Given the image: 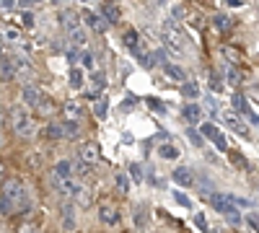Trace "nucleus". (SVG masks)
<instances>
[{"mask_svg":"<svg viewBox=\"0 0 259 233\" xmlns=\"http://www.w3.org/2000/svg\"><path fill=\"white\" fill-rule=\"evenodd\" d=\"M80 21H85V24H89L94 31H104V18H99L94 11H89V8H83V13H80Z\"/></svg>","mask_w":259,"mask_h":233,"instance_id":"2eb2a0df","label":"nucleus"},{"mask_svg":"<svg viewBox=\"0 0 259 233\" xmlns=\"http://www.w3.org/2000/svg\"><path fill=\"white\" fill-rule=\"evenodd\" d=\"M0 143H3V137H0Z\"/></svg>","mask_w":259,"mask_h":233,"instance_id":"4d7b16f0","label":"nucleus"},{"mask_svg":"<svg viewBox=\"0 0 259 233\" xmlns=\"http://www.w3.org/2000/svg\"><path fill=\"white\" fill-rule=\"evenodd\" d=\"M99 218H101V223H106V225H117V223H119V210H117L114 205H109V202H104V205L99 207Z\"/></svg>","mask_w":259,"mask_h":233,"instance_id":"f8f14e48","label":"nucleus"},{"mask_svg":"<svg viewBox=\"0 0 259 233\" xmlns=\"http://www.w3.org/2000/svg\"><path fill=\"white\" fill-rule=\"evenodd\" d=\"M187 137L192 140V145H197V148H202V137H200V132H194V130H189V132H187Z\"/></svg>","mask_w":259,"mask_h":233,"instance_id":"79ce46f5","label":"nucleus"},{"mask_svg":"<svg viewBox=\"0 0 259 233\" xmlns=\"http://www.w3.org/2000/svg\"><path fill=\"white\" fill-rule=\"evenodd\" d=\"M246 223H249V225L259 233V213H249V215H246Z\"/></svg>","mask_w":259,"mask_h":233,"instance_id":"a19ab883","label":"nucleus"},{"mask_svg":"<svg viewBox=\"0 0 259 233\" xmlns=\"http://www.w3.org/2000/svg\"><path fill=\"white\" fill-rule=\"evenodd\" d=\"M106 112H109V101H106V96H99V99L94 101V114H96L99 119H104Z\"/></svg>","mask_w":259,"mask_h":233,"instance_id":"b1692460","label":"nucleus"},{"mask_svg":"<svg viewBox=\"0 0 259 233\" xmlns=\"http://www.w3.org/2000/svg\"><path fill=\"white\" fill-rule=\"evenodd\" d=\"M60 112H62V117L68 119V122H78L83 117V104L75 101V99H68V101H62Z\"/></svg>","mask_w":259,"mask_h":233,"instance_id":"1a4fd4ad","label":"nucleus"},{"mask_svg":"<svg viewBox=\"0 0 259 233\" xmlns=\"http://www.w3.org/2000/svg\"><path fill=\"white\" fill-rule=\"evenodd\" d=\"M78 135H80V124L65 119V122H62V137H65V140H73V137H78Z\"/></svg>","mask_w":259,"mask_h":233,"instance_id":"a211bd4d","label":"nucleus"},{"mask_svg":"<svg viewBox=\"0 0 259 233\" xmlns=\"http://www.w3.org/2000/svg\"><path fill=\"white\" fill-rule=\"evenodd\" d=\"M8 119H11V127L18 137H34L36 135V124H34V119L26 109L16 107L13 112H8Z\"/></svg>","mask_w":259,"mask_h":233,"instance_id":"f257e3e1","label":"nucleus"},{"mask_svg":"<svg viewBox=\"0 0 259 233\" xmlns=\"http://www.w3.org/2000/svg\"><path fill=\"white\" fill-rule=\"evenodd\" d=\"M24 24H26V26H31V24H34V18H31L29 13H24Z\"/></svg>","mask_w":259,"mask_h":233,"instance_id":"603ef678","label":"nucleus"},{"mask_svg":"<svg viewBox=\"0 0 259 233\" xmlns=\"http://www.w3.org/2000/svg\"><path fill=\"white\" fill-rule=\"evenodd\" d=\"M223 55L231 57V62H239V52H236V50H223Z\"/></svg>","mask_w":259,"mask_h":233,"instance_id":"09e8293b","label":"nucleus"},{"mask_svg":"<svg viewBox=\"0 0 259 233\" xmlns=\"http://www.w3.org/2000/svg\"><path fill=\"white\" fill-rule=\"evenodd\" d=\"M135 223H138V228H143V225L148 223V220L143 218V207H138V213H135Z\"/></svg>","mask_w":259,"mask_h":233,"instance_id":"49530a36","label":"nucleus"},{"mask_svg":"<svg viewBox=\"0 0 259 233\" xmlns=\"http://www.w3.org/2000/svg\"><path fill=\"white\" fill-rule=\"evenodd\" d=\"M52 181V187H55V192L62 197V200H70L73 195H75V189H78V184L68 176V179H57V176H52L50 179Z\"/></svg>","mask_w":259,"mask_h":233,"instance_id":"6e6552de","label":"nucleus"},{"mask_svg":"<svg viewBox=\"0 0 259 233\" xmlns=\"http://www.w3.org/2000/svg\"><path fill=\"white\" fill-rule=\"evenodd\" d=\"M0 195H3L11 205H21L26 207V189L21 184V179H6L0 184Z\"/></svg>","mask_w":259,"mask_h":233,"instance_id":"f03ea898","label":"nucleus"},{"mask_svg":"<svg viewBox=\"0 0 259 233\" xmlns=\"http://www.w3.org/2000/svg\"><path fill=\"white\" fill-rule=\"evenodd\" d=\"M31 3H41V0H31Z\"/></svg>","mask_w":259,"mask_h":233,"instance_id":"6e6d98bb","label":"nucleus"},{"mask_svg":"<svg viewBox=\"0 0 259 233\" xmlns=\"http://www.w3.org/2000/svg\"><path fill=\"white\" fill-rule=\"evenodd\" d=\"M158 156H161L163 161H177V158H179V151H177L174 145H168V143H166V145L158 148Z\"/></svg>","mask_w":259,"mask_h":233,"instance_id":"a878e982","label":"nucleus"},{"mask_svg":"<svg viewBox=\"0 0 259 233\" xmlns=\"http://www.w3.org/2000/svg\"><path fill=\"white\" fill-rule=\"evenodd\" d=\"M80 60H83V68L94 70V55H91V52H83V55H80Z\"/></svg>","mask_w":259,"mask_h":233,"instance_id":"ea45409f","label":"nucleus"},{"mask_svg":"<svg viewBox=\"0 0 259 233\" xmlns=\"http://www.w3.org/2000/svg\"><path fill=\"white\" fill-rule=\"evenodd\" d=\"M130 174H133V179H135V181H143V171H140V166H138V163L130 166Z\"/></svg>","mask_w":259,"mask_h":233,"instance_id":"37998d69","label":"nucleus"},{"mask_svg":"<svg viewBox=\"0 0 259 233\" xmlns=\"http://www.w3.org/2000/svg\"><path fill=\"white\" fill-rule=\"evenodd\" d=\"M223 73H226V80L231 83V86H236V83L241 80V75H239V70L236 68H231V65H223Z\"/></svg>","mask_w":259,"mask_h":233,"instance_id":"c756f323","label":"nucleus"},{"mask_svg":"<svg viewBox=\"0 0 259 233\" xmlns=\"http://www.w3.org/2000/svg\"><path fill=\"white\" fill-rule=\"evenodd\" d=\"M47 137L50 140H62V124H50L47 127Z\"/></svg>","mask_w":259,"mask_h":233,"instance_id":"2f4dec72","label":"nucleus"},{"mask_svg":"<svg viewBox=\"0 0 259 233\" xmlns=\"http://www.w3.org/2000/svg\"><path fill=\"white\" fill-rule=\"evenodd\" d=\"M83 83H85V75H83V70H80V68H73V70H70V88L80 91V88H83Z\"/></svg>","mask_w":259,"mask_h":233,"instance_id":"393cba45","label":"nucleus"},{"mask_svg":"<svg viewBox=\"0 0 259 233\" xmlns=\"http://www.w3.org/2000/svg\"><path fill=\"white\" fill-rule=\"evenodd\" d=\"M70 174H73V166L68 161H57L52 168V176H57V179H68Z\"/></svg>","mask_w":259,"mask_h":233,"instance_id":"6ab92c4d","label":"nucleus"},{"mask_svg":"<svg viewBox=\"0 0 259 233\" xmlns=\"http://www.w3.org/2000/svg\"><path fill=\"white\" fill-rule=\"evenodd\" d=\"M73 171H75L78 176H89V174H91V163H83V161H78V163L73 166Z\"/></svg>","mask_w":259,"mask_h":233,"instance_id":"72a5a7b5","label":"nucleus"},{"mask_svg":"<svg viewBox=\"0 0 259 233\" xmlns=\"http://www.w3.org/2000/svg\"><path fill=\"white\" fill-rule=\"evenodd\" d=\"M117 189H119V192H127V189H130V176L119 174L117 176Z\"/></svg>","mask_w":259,"mask_h":233,"instance_id":"4c0bfd02","label":"nucleus"},{"mask_svg":"<svg viewBox=\"0 0 259 233\" xmlns=\"http://www.w3.org/2000/svg\"><path fill=\"white\" fill-rule=\"evenodd\" d=\"M78 158H80L83 163L96 166V163L101 161V148H99V143H83L80 151H78Z\"/></svg>","mask_w":259,"mask_h":233,"instance_id":"0eeeda50","label":"nucleus"},{"mask_svg":"<svg viewBox=\"0 0 259 233\" xmlns=\"http://www.w3.org/2000/svg\"><path fill=\"white\" fill-rule=\"evenodd\" d=\"M194 223H197V228H202L205 233L210 230V225H207V220H205V215H194Z\"/></svg>","mask_w":259,"mask_h":233,"instance_id":"c03bdc74","label":"nucleus"},{"mask_svg":"<svg viewBox=\"0 0 259 233\" xmlns=\"http://www.w3.org/2000/svg\"><path fill=\"white\" fill-rule=\"evenodd\" d=\"M122 41H124V47H130L133 52H138V34H135V31H124V34H122Z\"/></svg>","mask_w":259,"mask_h":233,"instance_id":"c85d7f7f","label":"nucleus"},{"mask_svg":"<svg viewBox=\"0 0 259 233\" xmlns=\"http://www.w3.org/2000/svg\"><path fill=\"white\" fill-rule=\"evenodd\" d=\"M182 16H184V8L177 6V8H174V18H182Z\"/></svg>","mask_w":259,"mask_h":233,"instance_id":"3c124183","label":"nucleus"},{"mask_svg":"<svg viewBox=\"0 0 259 233\" xmlns=\"http://www.w3.org/2000/svg\"><path fill=\"white\" fill-rule=\"evenodd\" d=\"M0 8H6V11H11V8H13V0H0Z\"/></svg>","mask_w":259,"mask_h":233,"instance_id":"8fccbe9b","label":"nucleus"},{"mask_svg":"<svg viewBox=\"0 0 259 233\" xmlns=\"http://www.w3.org/2000/svg\"><path fill=\"white\" fill-rule=\"evenodd\" d=\"M171 179H174L179 187H192L194 184V174H192V168H184V166H179L174 174H171Z\"/></svg>","mask_w":259,"mask_h":233,"instance_id":"4468645a","label":"nucleus"},{"mask_svg":"<svg viewBox=\"0 0 259 233\" xmlns=\"http://www.w3.org/2000/svg\"><path fill=\"white\" fill-rule=\"evenodd\" d=\"M182 96L187 99H197L200 96V86L194 80H184V86H182Z\"/></svg>","mask_w":259,"mask_h":233,"instance_id":"bb28decb","label":"nucleus"},{"mask_svg":"<svg viewBox=\"0 0 259 233\" xmlns=\"http://www.w3.org/2000/svg\"><path fill=\"white\" fill-rule=\"evenodd\" d=\"M70 41H73L75 47H85V44H89V31H85L83 26L75 29V31H70Z\"/></svg>","mask_w":259,"mask_h":233,"instance_id":"4be33fe9","label":"nucleus"},{"mask_svg":"<svg viewBox=\"0 0 259 233\" xmlns=\"http://www.w3.org/2000/svg\"><path fill=\"white\" fill-rule=\"evenodd\" d=\"M73 200H75V205H80V207H89V205H91V189L78 187L75 195H73Z\"/></svg>","mask_w":259,"mask_h":233,"instance_id":"aec40b11","label":"nucleus"},{"mask_svg":"<svg viewBox=\"0 0 259 233\" xmlns=\"http://www.w3.org/2000/svg\"><path fill=\"white\" fill-rule=\"evenodd\" d=\"M18 233H39V225H36V223H29V220H26L24 225L18 228Z\"/></svg>","mask_w":259,"mask_h":233,"instance_id":"58836bf2","label":"nucleus"},{"mask_svg":"<svg viewBox=\"0 0 259 233\" xmlns=\"http://www.w3.org/2000/svg\"><path fill=\"white\" fill-rule=\"evenodd\" d=\"M174 200H177V202H179L182 207H187V210L192 207V200H189V197H187L184 192H174Z\"/></svg>","mask_w":259,"mask_h":233,"instance_id":"e433bc0d","label":"nucleus"},{"mask_svg":"<svg viewBox=\"0 0 259 233\" xmlns=\"http://www.w3.org/2000/svg\"><path fill=\"white\" fill-rule=\"evenodd\" d=\"M11 210H13V205H11L3 195H0V213H11Z\"/></svg>","mask_w":259,"mask_h":233,"instance_id":"a18cd8bd","label":"nucleus"},{"mask_svg":"<svg viewBox=\"0 0 259 233\" xmlns=\"http://www.w3.org/2000/svg\"><path fill=\"white\" fill-rule=\"evenodd\" d=\"M231 99H233V107L239 109V112H244V114H249V112H251V109H249V101L244 99V94H233Z\"/></svg>","mask_w":259,"mask_h":233,"instance_id":"cd10ccee","label":"nucleus"},{"mask_svg":"<svg viewBox=\"0 0 259 233\" xmlns=\"http://www.w3.org/2000/svg\"><path fill=\"white\" fill-rule=\"evenodd\" d=\"M163 73H166L171 80H187V73H184L179 65H171V62H166V65H163Z\"/></svg>","mask_w":259,"mask_h":233,"instance_id":"412c9836","label":"nucleus"},{"mask_svg":"<svg viewBox=\"0 0 259 233\" xmlns=\"http://www.w3.org/2000/svg\"><path fill=\"white\" fill-rule=\"evenodd\" d=\"M163 41H166L168 50L184 52V34L174 26V21H166V24H163Z\"/></svg>","mask_w":259,"mask_h":233,"instance_id":"20e7f679","label":"nucleus"},{"mask_svg":"<svg viewBox=\"0 0 259 233\" xmlns=\"http://www.w3.org/2000/svg\"><path fill=\"white\" fill-rule=\"evenodd\" d=\"M215 26H218L221 31H228L233 26V21H231V16H215Z\"/></svg>","mask_w":259,"mask_h":233,"instance_id":"7c9ffc66","label":"nucleus"},{"mask_svg":"<svg viewBox=\"0 0 259 233\" xmlns=\"http://www.w3.org/2000/svg\"><path fill=\"white\" fill-rule=\"evenodd\" d=\"M60 24L65 26V31H75V29H80L83 26V21H80V13H75V11H62L60 13Z\"/></svg>","mask_w":259,"mask_h":233,"instance_id":"9d476101","label":"nucleus"},{"mask_svg":"<svg viewBox=\"0 0 259 233\" xmlns=\"http://www.w3.org/2000/svg\"><path fill=\"white\" fill-rule=\"evenodd\" d=\"M8 122V112H6V107L0 104V130H3V124Z\"/></svg>","mask_w":259,"mask_h":233,"instance_id":"de8ad7c7","label":"nucleus"},{"mask_svg":"<svg viewBox=\"0 0 259 233\" xmlns=\"http://www.w3.org/2000/svg\"><path fill=\"white\" fill-rule=\"evenodd\" d=\"M200 117H202V109L197 107V104H187V107H184V119H187L189 124H197Z\"/></svg>","mask_w":259,"mask_h":233,"instance_id":"f3484780","label":"nucleus"},{"mask_svg":"<svg viewBox=\"0 0 259 233\" xmlns=\"http://www.w3.org/2000/svg\"><path fill=\"white\" fill-rule=\"evenodd\" d=\"M91 83H94V88L99 91V88H104V86H106V78H104L101 73H91Z\"/></svg>","mask_w":259,"mask_h":233,"instance_id":"c9c22d12","label":"nucleus"},{"mask_svg":"<svg viewBox=\"0 0 259 233\" xmlns=\"http://www.w3.org/2000/svg\"><path fill=\"white\" fill-rule=\"evenodd\" d=\"M0 176H3V163H0Z\"/></svg>","mask_w":259,"mask_h":233,"instance_id":"864d4df0","label":"nucleus"},{"mask_svg":"<svg viewBox=\"0 0 259 233\" xmlns=\"http://www.w3.org/2000/svg\"><path fill=\"white\" fill-rule=\"evenodd\" d=\"M210 205L218 210V213H223V215L228 218V223H233V225H239V223H241V215H239V210H236V205L231 202V197L212 192V195H210Z\"/></svg>","mask_w":259,"mask_h":233,"instance_id":"7ed1b4c3","label":"nucleus"},{"mask_svg":"<svg viewBox=\"0 0 259 233\" xmlns=\"http://www.w3.org/2000/svg\"><path fill=\"white\" fill-rule=\"evenodd\" d=\"M39 112H41V114H47V117H50V114H55V112H57V107H55V104H52V101H50V96H47V99H45V101H41V107H39Z\"/></svg>","mask_w":259,"mask_h":233,"instance_id":"f704fd0d","label":"nucleus"},{"mask_svg":"<svg viewBox=\"0 0 259 233\" xmlns=\"http://www.w3.org/2000/svg\"><path fill=\"white\" fill-rule=\"evenodd\" d=\"M200 135H205L210 143H215V148H218V151H228V143H226L223 132H221L212 122H205V124L200 127Z\"/></svg>","mask_w":259,"mask_h":233,"instance_id":"39448f33","label":"nucleus"},{"mask_svg":"<svg viewBox=\"0 0 259 233\" xmlns=\"http://www.w3.org/2000/svg\"><path fill=\"white\" fill-rule=\"evenodd\" d=\"M21 99H24L26 107L39 109V107H41V101L47 99V94H45V91H39L36 86H24V88H21Z\"/></svg>","mask_w":259,"mask_h":233,"instance_id":"423d86ee","label":"nucleus"},{"mask_svg":"<svg viewBox=\"0 0 259 233\" xmlns=\"http://www.w3.org/2000/svg\"><path fill=\"white\" fill-rule=\"evenodd\" d=\"M60 223H62V230H68V233H73L75 230V210L70 207V205H62V210H60Z\"/></svg>","mask_w":259,"mask_h":233,"instance_id":"ddd939ff","label":"nucleus"},{"mask_svg":"<svg viewBox=\"0 0 259 233\" xmlns=\"http://www.w3.org/2000/svg\"><path fill=\"white\" fill-rule=\"evenodd\" d=\"M0 55H3V41H0Z\"/></svg>","mask_w":259,"mask_h":233,"instance_id":"5fc2aeb1","label":"nucleus"},{"mask_svg":"<svg viewBox=\"0 0 259 233\" xmlns=\"http://www.w3.org/2000/svg\"><path fill=\"white\" fill-rule=\"evenodd\" d=\"M119 13H122V11H119L117 3H106V6H104V18L109 21V24H117V21H119Z\"/></svg>","mask_w":259,"mask_h":233,"instance_id":"5701e85b","label":"nucleus"},{"mask_svg":"<svg viewBox=\"0 0 259 233\" xmlns=\"http://www.w3.org/2000/svg\"><path fill=\"white\" fill-rule=\"evenodd\" d=\"M3 36H6L8 41H13V44H16V41H21V31L13 29V26H6V29H3Z\"/></svg>","mask_w":259,"mask_h":233,"instance_id":"473e14b6","label":"nucleus"},{"mask_svg":"<svg viewBox=\"0 0 259 233\" xmlns=\"http://www.w3.org/2000/svg\"><path fill=\"white\" fill-rule=\"evenodd\" d=\"M223 122L228 124V130L239 132V135H249V127L244 124V119L236 114V112H226V114H223Z\"/></svg>","mask_w":259,"mask_h":233,"instance_id":"9b49d317","label":"nucleus"},{"mask_svg":"<svg viewBox=\"0 0 259 233\" xmlns=\"http://www.w3.org/2000/svg\"><path fill=\"white\" fill-rule=\"evenodd\" d=\"M0 75H3V80H11V78H16V62H13V57L8 60H0Z\"/></svg>","mask_w":259,"mask_h":233,"instance_id":"dca6fc26","label":"nucleus"}]
</instances>
